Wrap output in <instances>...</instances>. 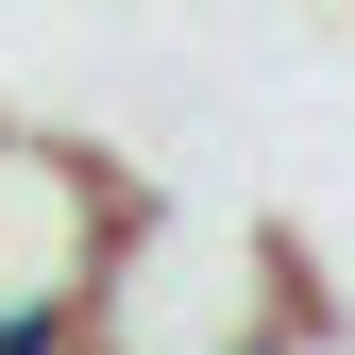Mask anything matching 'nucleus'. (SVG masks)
<instances>
[{
    "instance_id": "1",
    "label": "nucleus",
    "mask_w": 355,
    "mask_h": 355,
    "mask_svg": "<svg viewBox=\"0 0 355 355\" xmlns=\"http://www.w3.org/2000/svg\"><path fill=\"white\" fill-rule=\"evenodd\" d=\"M119 220H136V169L102 136H0V322H85Z\"/></svg>"
}]
</instances>
